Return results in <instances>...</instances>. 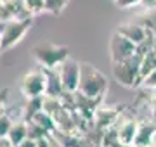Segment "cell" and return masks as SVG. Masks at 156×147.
I'll list each match as a JSON object with an SVG mask.
<instances>
[{
	"mask_svg": "<svg viewBox=\"0 0 156 147\" xmlns=\"http://www.w3.org/2000/svg\"><path fill=\"white\" fill-rule=\"evenodd\" d=\"M109 81L99 69L89 64V62H80V83H78V92H82L87 97H104L108 94Z\"/></svg>",
	"mask_w": 156,
	"mask_h": 147,
	"instance_id": "obj_1",
	"label": "cell"
},
{
	"mask_svg": "<svg viewBox=\"0 0 156 147\" xmlns=\"http://www.w3.org/2000/svg\"><path fill=\"white\" fill-rule=\"evenodd\" d=\"M31 24H33L31 17H14L4 23L2 36H0V52H5L17 45L24 38V35L31 29Z\"/></svg>",
	"mask_w": 156,
	"mask_h": 147,
	"instance_id": "obj_2",
	"label": "cell"
},
{
	"mask_svg": "<svg viewBox=\"0 0 156 147\" xmlns=\"http://www.w3.org/2000/svg\"><path fill=\"white\" fill-rule=\"evenodd\" d=\"M140 61L142 56L135 52L134 56L122 62H111L113 64V76L122 87L134 88L139 87V69H140Z\"/></svg>",
	"mask_w": 156,
	"mask_h": 147,
	"instance_id": "obj_3",
	"label": "cell"
},
{
	"mask_svg": "<svg viewBox=\"0 0 156 147\" xmlns=\"http://www.w3.org/2000/svg\"><path fill=\"white\" fill-rule=\"evenodd\" d=\"M33 54L40 66L57 68L69 57V49L66 45H56V43H40L33 49Z\"/></svg>",
	"mask_w": 156,
	"mask_h": 147,
	"instance_id": "obj_4",
	"label": "cell"
},
{
	"mask_svg": "<svg viewBox=\"0 0 156 147\" xmlns=\"http://www.w3.org/2000/svg\"><path fill=\"white\" fill-rule=\"evenodd\" d=\"M137 52V45L122 33L115 31L109 40V54H111V62H122L127 61Z\"/></svg>",
	"mask_w": 156,
	"mask_h": 147,
	"instance_id": "obj_5",
	"label": "cell"
},
{
	"mask_svg": "<svg viewBox=\"0 0 156 147\" xmlns=\"http://www.w3.org/2000/svg\"><path fill=\"white\" fill-rule=\"evenodd\" d=\"M115 132H116V137L118 140L125 144V145L132 147V142L135 138V133H137V128H139V121L132 116L130 113H127L125 109L122 111L118 121L115 123Z\"/></svg>",
	"mask_w": 156,
	"mask_h": 147,
	"instance_id": "obj_6",
	"label": "cell"
},
{
	"mask_svg": "<svg viewBox=\"0 0 156 147\" xmlns=\"http://www.w3.org/2000/svg\"><path fill=\"white\" fill-rule=\"evenodd\" d=\"M45 87H47V80H45V73L42 68L28 71L21 78V92L24 97L45 95Z\"/></svg>",
	"mask_w": 156,
	"mask_h": 147,
	"instance_id": "obj_7",
	"label": "cell"
},
{
	"mask_svg": "<svg viewBox=\"0 0 156 147\" xmlns=\"http://www.w3.org/2000/svg\"><path fill=\"white\" fill-rule=\"evenodd\" d=\"M57 73L61 76L62 87L68 92H76L80 83V62L68 57L64 62L57 66Z\"/></svg>",
	"mask_w": 156,
	"mask_h": 147,
	"instance_id": "obj_8",
	"label": "cell"
},
{
	"mask_svg": "<svg viewBox=\"0 0 156 147\" xmlns=\"http://www.w3.org/2000/svg\"><path fill=\"white\" fill-rule=\"evenodd\" d=\"M122 111L123 109L120 106H99L92 116V123L101 130H108V128L115 126Z\"/></svg>",
	"mask_w": 156,
	"mask_h": 147,
	"instance_id": "obj_9",
	"label": "cell"
},
{
	"mask_svg": "<svg viewBox=\"0 0 156 147\" xmlns=\"http://www.w3.org/2000/svg\"><path fill=\"white\" fill-rule=\"evenodd\" d=\"M156 137V119H142L139 121V128L132 142V147H153Z\"/></svg>",
	"mask_w": 156,
	"mask_h": 147,
	"instance_id": "obj_10",
	"label": "cell"
},
{
	"mask_svg": "<svg viewBox=\"0 0 156 147\" xmlns=\"http://www.w3.org/2000/svg\"><path fill=\"white\" fill-rule=\"evenodd\" d=\"M118 33H122L123 36H127L128 40H132L135 45H139L140 42H144L146 36L149 35L147 28L142 23H123L116 28Z\"/></svg>",
	"mask_w": 156,
	"mask_h": 147,
	"instance_id": "obj_11",
	"label": "cell"
},
{
	"mask_svg": "<svg viewBox=\"0 0 156 147\" xmlns=\"http://www.w3.org/2000/svg\"><path fill=\"white\" fill-rule=\"evenodd\" d=\"M45 73V80H47V87H45V95L49 97H61L62 92H64V87H62L61 76L57 73V68H44Z\"/></svg>",
	"mask_w": 156,
	"mask_h": 147,
	"instance_id": "obj_12",
	"label": "cell"
},
{
	"mask_svg": "<svg viewBox=\"0 0 156 147\" xmlns=\"http://www.w3.org/2000/svg\"><path fill=\"white\" fill-rule=\"evenodd\" d=\"M44 97L45 95H37V97H26V102L21 108V119L30 121L35 114L44 109Z\"/></svg>",
	"mask_w": 156,
	"mask_h": 147,
	"instance_id": "obj_13",
	"label": "cell"
},
{
	"mask_svg": "<svg viewBox=\"0 0 156 147\" xmlns=\"http://www.w3.org/2000/svg\"><path fill=\"white\" fill-rule=\"evenodd\" d=\"M7 138L12 142L14 147H17L24 138H28V123L24 119L14 121L11 126V130H9V133H7Z\"/></svg>",
	"mask_w": 156,
	"mask_h": 147,
	"instance_id": "obj_14",
	"label": "cell"
},
{
	"mask_svg": "<svg viewBox=\"0 0 156 147\" xmlns=\"http://www.w3.org/2000/svg\"><path fill=\"white\" fill-rule=\"evenodd\" d=\"M153 69H156V49H153V50H149L147 54L142 56L140 69H139V80L140 81H142ZM140 81H139V85H140Z\"/></svg>",
	"mask_w": 156,
	"mask_h": 147,
	"instance_id": "obj_15",
	"label": "cell"
},
{
	"mask_svg": "<svg viewBox=\"0 0 156 147\" xmlns=\"http://www.w3.org/2000/svg\"><path fill=\"white\" fill-rule=\"evenodd\" d=\"M44 2H45V12L54 14V16H59L69 4V0H44Z\"/></svg>",
	"mask_w": 156,
	"mask_h": 147,
	"instance_id": "obj_16",
	"label": "cell"
},
{
	"mask_svg": "<svg viewBox=\"0 0 156 147\" xmlns=\"http://www.w3.org/2000/svg\"><path fill=\"white\" fill-rule=\"evenodd\" d=\"M26 123H28V137L33 138V140H38L40 137H45L47 133H49L42 125H38L37 121H33V119H30V121H26Z\"/></svg>",
	"mask_w": 156,
	"mask_h": 147,
	"instance_id": "obj_17",
	"label": "cell"
},
{
	"mask_svg": "<svg viewBox=\"0 0 156 147\" xmlns=\"http://www.w3.org/2000/svg\"><path fill=\"white\" fill-rule=\"evenodd\" d=\"M23 5H24V9H26L31 16L42 14V12L45 11V2L44 0H23Z\"/></svg>",
	"mask_w": 156,
	"mask_h": 147,
	"instance_id": "obj_18",
	"label": "cell"
},
{
	"mask_svg": "<svg viewBox=\"0 0 156 147\" xmlns=\"http://www.w3.org/2000/svg\"><path fill=\"white\" fill-rule=\"evenodd\" d=\"M140 88L144 90H149V92H156V69H153L147 76H146L142 81H140Z\"/></svg>",
	"mask_w": 156,
	"mask_h": 147,
	"instance_id": "obj_19",
	"label": "cell"
},
{
	"mask_svg": "<svg viewBox=\"0 0 156 147\" xmlns=\"http://www.w3.org/2000/svg\"><path fill=\"white\" fill-rule=\"evenodd\" d=\"M12 118L9 116L7 113H0V137H7L9 130H11L12 126Z\"/></svg>",
	"mask_w": 156,
	"mask_h": 147,
	"instance_id": "obj_20",
	"label": "cell"
},
{
	"mask_svg": "<svg viewBox=\"0 0 156 147\" xmlns=\"http://www.w3.org/2000/svg\"><path fill=\"white\" fill-rule=\"evenodd\" d=\"M116 7L120 9H130V7H135V5H140L142 0H115Z\"/></svg>",
	"mask_w": 156,
	"mask_h": 147,
	"instance_id": "obj_21",
	"label": "cell"
},
{
	"mask_svg": "<svg viewBox=\"0 0 156 147\" xmlns=\"http://www.w3.org/2000/svg\"><path fill=\"white\" fill-rule=\"evenodd\" d=\"M146 102H147V106H149V109H151V118L156 119V94L154 92H153V95H147Z\"/></svg>",
	"mask_w": 156,
	"mask_h": 147,
	"instance_id": "obj_22",
	"label": "cell"
},
{
	"mask_svg": "<svg viewBox=\"0 0 156 147\" xmlns=\"http://www.w3.org/2000/svg\"><path fill=\"white\" fill-rule=\"evenodd\" d=\"M7 94H9V88H2V90H0V113H4V109H5Z\"/></svg>",
	"mask_w": 156,
	"mask_h": 147,
	"instance_id": "obj_23",
	"label": "cell"
},
{
	"mask_svg": "<svg viewBox=\"0 0 156 147\" xmlns=\"http://www.w3.org/2000/svg\"><path fill=\"white\" fill-rule=\"evenodd\" d=\"M17 147H37V140H33V138H30L28 137V138H24Z\"/></svg>",
	"mask_w": 156,
	"mask_h": 147,
	"instance_id": "obj_24",
	"label": "cell"
},
{
	"mask_svg": "<svg viewBox=\"0 0 156 147\" xmlns=\"http://www.w3.org/2000/svg\"><path fill=\"white\" fill-rule=\"evenodd\" d=\"M49 147H64V145H62L61 142L57 140L52 133H49Z\"/></svg>",
	"mask_w": 156,
	"mask_h": 147,
	"instance_id": "obj_25",
	"label": "cell"
},
{
	"mask_svg": "<svg viewBox=\"0 0 156 147\" xmlns=\"http://www.w3.org/2000/svg\"><path fill=\"white\" fill-rule=\"evenodd\" d=\"M37 147H49V133L45 137H40L37 140Z\"/></svg>",
	"mask_w": 156,
	"mask_h": 147,
	"instance_id": "obj_26",
	"label": "cell"
},
{
	"mask_svg": "<svg viewBox=\"0 0 156 147\" xmlns=\"http://www.w3.org/2000/svg\"><path fill=\"white\" fill-rule=\"evenodd\" d=\"M140 5H144L146 9H156V0H142Z\"/></svg>",
	"mask_w": 156,
	"mask_h": 147,
	"instance_id": "obj_27",
	"label": "cell"
},
{
	"mask_svg": "<svg viewBox=\"0 0 156 147\" xmlns=\"http://www.w3.org/2000/svg\"><path fill=\"white\" fill-rule=\"evenodd\" d=\"M0 147H14V145L7 137H0Z\"/></svg>",
	"mask_w": 156,
	"mask_h": 147,
	"instance_id": "obj_28",
	"label": "cell"
},
{
	"mask_svg": "<svg viewBox=\"0 0 156 147\" xmlns=\"http://www.w3.org/2000/svg\"><path fill=\"white\" fill-rule=\"evenodd\" d=\"M2 29H4V23H0V36H2Z\"/></svg>",
	"mask_w": 156,
	"mask_h": 147,
	"instance_id": "obj_29",
	"label": "cell"
}]
</instances>
